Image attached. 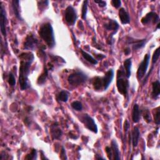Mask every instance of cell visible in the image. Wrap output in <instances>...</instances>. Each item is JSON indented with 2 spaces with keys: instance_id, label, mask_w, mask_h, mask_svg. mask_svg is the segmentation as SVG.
Masks as SVG:
<instances>
[{
  "instance_id": "obj_1",
  "label": "cell",
  "mask_w": 160,
  "mask_h": 160,
  "mask_svg": "<svg viewBox=\"0 0 160 160\" xmlns=\"http://www.w3.org/2000/svg\"><path fill=\"white\" fill-rule=\"evenodd\" d=\"M21 59L19 74V83L22 90H25L29 86L28 83V76L30 72V67L34 60V55L32 52H22L20 54Z\"/></svg>"
},
{
  "instance_id": "obj_2",
  "label": "cell",
  "mask_w": 160,
  "mask_h": 160,
  "mask_svg": "<svg viewBox=\"0 0 160 160\" xmlns=\"http://www.w3.org/2000/svg\"><path fill=\"white\" fill-rule=\"evenodd\" d=\"M39 36L46 42L49 48H53L56 44L53 28L49 22L42 24L38 31Z\"/></svg>"
},
{
  "instance_id": "obj_3",
  "label": "cell",
  "mask_w": 160,
  "mask_h": 160,
  "mask_svg": "<svg viewBox=\"0 0 160 160\" xmlns=\"http://www.w3.org/2000/svg\"><path fill=\"white\" fill-rule=\"evenodd\" d=\"M114 78V71L109 69L102 77H95L92 80V86L95 90L99 91L102 88L106 90Z\"/></svg>"
},
{
  "instance_id": "obj_4",
  "label": "cell",
  "mask_w": 160,
  "mask_h": 160,
  "mask_svg": "<svg viewBox=\"0 0 160 160\" xmlns=\"http://www.w3.org/2000/svg\"><path fill=\"white\" fill-rule=\"evenodd\" d=\"M122 66H120L117 72V81L116 86L118 92L126 96L128 94V90L129 88V81L125 74Z\"/></svg>"
},
{
  "instance_id": "obj_5",
  "label": "cell",
  "mask_w": 160,
  "mask_h": 160,
  "mask_svg": "<svg viewBox=\"0 0 160 160\" xmlns=\"http://www.w3.org/2000/svg\"><path fill=\"white\" fill-rule=\"evenodd\" d=\"M88 79V76L81 71H78L71 74L68 78L69 84L73 86H79L85 82Z\"/></svg>"
},
{
  "instance_id": "obj_6",
  "label": "cell",
  "mask_w": 160,
  "mask_h": 160,
  "mask_svg": "<svg viewBox=\"0 0 160 160\" xmlns=\"http://www.w3.org/2000/svg\"><path fill=\"white\" fill-rule=\"evenodd\" d=\"M149 60H150V54L149 53H147L145 54L142 62L139 64V66L137 71V78L139 80L141 79L145 75L149 65Z\"/></svg>"
},
{
  "instance_id": "obj_7",
  "label": "cell",
  "mask_w": 160,
  "mask_h": 160,
  "mask_svg": "<svg viewBox=\"0 0 160 160\" xmlns=\"http://www.w3.org/2000/svg\"><path fill=\"white\" fill-rule=\"evenodd\" d=\"M81 121L84 126L91 131L97 133L98 132V126L94 120L93 118H92L91 116H89L87 114H83L81 118Z\"/></svg>"
},
{
  "instance_id": "obj_8",
  "label": "cell",
  "mask_w": 160,
  "mask_h": 160,
  "mask_svg": "<svg viewBox=\"0 0 160 160\" xmlns=\"http://www.w3.org/2000/svg\"><path fill=\"white\" fill-rule=\"evenodd\" d=\"M64 14L66 22L70 26H73L77 19V14L75 9L71 6H68L65 10Z\"/></svg>"
},
{
  "instance_id": "obj_9",
  "label": "cell",
  "mask_w": 160,
  "mask_h": 160,
  "mask_svg": "<svg viewBox=\"0 0 160 160\" xmlns=\"http://www.w3.org/2000/svg\"><path fill=\"white\" fill-rule=\"evenodd\" d=\"M38 40L32 34H29L26 38L24 43V48L27 50H35L38 46Z\"/></svg>"
},
{
  "instance_id": "obj_10",
  "label": "cell",
  "mask_w": 160,
  "mask_h": 160,
  "mask_svg": "<svg viewBox=\"0 0 160 160\" xmlns=\"http://www.w3.org/2000/svg\"><path fill=\"white\" fill-rule=\"evenodd\" d=\"M146 42V39H137L131 37H128L126 38V43L132 46V48L134 51L139 50L142 48Z\"/></svg>"
},
{
  "instance_id": "obj_11",
  "label": "cell",
  "mask_w": 160,
  "mask_h": 160,
  "mask_svg": "<svg viewBox=\"0 0 160 160\" xmlns=\"http://www.w3.org/2000/svg\"><path fill=\"white\" fill-rule=\"evenodd\" d=\"M141 21L143 24H148L149 23L157 24L159 22V17L157 13L151 11L146 14V15L141 19Z\"/></svg>"
},
{
  "instance_id": "obj_12",
  "label": "cell",
  "mask_w": 160,
  "mask_h": 160,
  "mask_svg": "<svg viewBox=\"0 0 160 160\" xmlns=\"http://www.w3.org/2000/svg\"><path fill=\"white\" fill-rule=\"evenodd\" d=\"M6 11L3 7V5L1 2V10H0V28H1V34L4 37H6Z\"/></svg>"
},
{
  "instance_id": "obj_13",
  "label": "cell",
  "mask_w": 160,
  "mask_h": 160,
  "mask_svg": "<svg viewBox=\"0 0 160 160\" xmlns=\"http://www.w3.org/2000/svg\"><path fill=\"white\" fill-rule=\"evenodd\" d=\"M104 27L106 30L113 31L112 34H111V36L112 37L113 36V34H115L116 33V32L118 31V29L119 28V26L116 21L113 20V19H110L108 22L104 24Z\"/></svg>"
},
{
  "instance_id": "obj_14",
  "label": "cell",
  "mask_w": 160,
  "mask_h": 160,
  "mask_svg": "<svg viewBox=\"0 0 160 160\" xmlns=\"http://www.w3.org/2000/svg\"><path fill=\"white\" fill-rule=\"evenodd\" d=\"M119 18L122 24H126L130 22V17L128 12L123 8H121L119 10Z\"/></svg>"
},
{
  "instance_id": "obj_15",
  "label": "cell",
  "mask_w": 160,
  "mask_h": 160,
  "mask_svg": "<svg viewBox=\"0 0 160 160\" xmlns=\"http://www.w3.org/2000/svg\"><path fill=\"white\" fill-rule=\"evenodd\" d=\"M51 133L52 137L56 139H59L61 137L62 134L61 129L59 128L58 125L56 123H55L51 126Z\"/></svg>"
},
{
  "instance_id": "obj_16",
  "label": "cell",
  "mask_w": 160,
  "mask_h": 160,
  "mask_svg": "<svg viewBox=\"0 0 160 160\" xmlns=\"http://www.w3.org/2000/svg\"><path fill=\"white\" fill-rule=\"evenodd\" d=\"M140 136V132L138 127H134L133 130L131 133V140H132V146L134 148L136 147L138 142H139V139Z\"/></svg>"
},
{
  "instance_id": "obj_17",
  "label": "cell",
  "mask_w": 160,
  "mask_h": 160,
  "mask_svg": "<svg viewBox=\"0 0 160 160\" xmlns=\"http://www.w3.org/2000/svg\"><path fill=\"white\" fill-rule=\"evenodd\" d=\"M111 149L112 151V154H113V157L114 159L116 160H119L121 159V153L120 151L119 150V148H118V145L117 142L116 141V140L113 139L111 141Z\"/></svg>"
},
{
  "instance_id": "obj_18",
  "label": "cell",
  "mask_w": 160,
  "mask_h": 160,
  "mask_svg": "<svg viewBox=\"0 0 160 160\" xmlns=\"http://www.w3.org/2000/svg\"><path fill=\"white\" fill-rule=\"evenodd\" d=\"M160 94V82L158 80L152 83V93L151 96L153 98H157Z\"/></svg>"
},
{
  "instance_id": "obj_19",
  "label": "cell",
  "mask_w": 160,
  "mask_h": 160,
  "mask_svg": "<svg viewBox=\"0 0 160 160\" xmlns=\"http://www.w3.org/2000/svg\"><path fill=\"white\" fill-rule=\"evenodd\" d=\"M140 114L141 111L139 108L138 104H135L132 108V119L134 122L137 123L139 122L140 119Z\"/></svg>"
},
{
  "instance_id": "obj_20",
  "label": "cell",
  "mask_w": 160,
  "mask_h": 160,
  "mask_svg": "<svg viewBox=\"0 0 160 160\" xmlns=\"http://www.w3.org/2000/svg\"><path fill=\"white\" fill-rule=\"evenodd\" d=\"M19 1H12V8L14 14V16L16 18L19 19V21H22V18L20 14V11H19Z\"/></svg>"
},
{
  "instance_id": "obj_21",
  "label": "cell",
  "mask_w": 160,
  "mask_h": 160,
  "mask_svg": "<svg viewBox=\"0 0 160 160\" xmlns=\"http://www.w3.org/2000/svg\"><path fill=\"white\" fill-rule=\"evenodd\" d=\"M124 69L126 70V75L127 78H129L131 76V64H132V62H131V58H128L126 59L124 62Z\"/></svg>"
},
{
  "instance_id": "obj_22",
  "label": "cell",
  "mask_w": 160,
  "mask_h": 160,
  "mask_svg": "<svg viewBox=\"0 0 160 160\" xmlns=\"http://www.w3.org/2000/svg\"><path fill=\"white\" fill-rule=\"evenodd\" d=\"M81 54L82 56V57L88 62H89L90 63H91L92 64H96L98 63V61L94 59L92 56H91L89 54H88V52H86V51H83V50H81Z\"/></svg>"
},
{
  "instance_id": "obj_23",
  "label": "cell",
  "mask_w": 160,
  "mask_h": 160,
  "mask_svg": "<svg viewBox=\"0 0 160 160\" xmlns=\"http://www.w3.org/2000/svg\"><path fill=\"white\" fill-rule=\"evenodd\" d=\"M47 76H48V69L46 68H45L43 72L39 76L38 79V84H44L46 81Z\"/></svg>"
},
{
  "instance_id": "obj_24",
  "label": "cell",
  "mask_w": 160,
  "mask_h": 160,
  "mask_svg": "<svg viewBox=\"0 0 160 160\" xmlns=\"http://www.w3.org/2000/svg\"><path fill=\"white\" fill-rule=\"evenodd\" d=\"M58 99L62 102H66L68 99V94L65 91H61L58 95Z\"/></svg>"
},
{
  "instance_id": "obj_25",
  "label": "cell",
  "mask_w": 160,
  "mask_h": 160,
  "mask_svg": "<svg viewBox=\"0 0 160 160\" xmlns=\"http://www.w3.org/2000/svg\"><path fill=\"white\" fill-rule=\"evenodd\" d=\"M88 1H83V3H82L81 16L83 19H85L86 18V14L88 11Z\"/></svg>"
},
{
  "instance_id": "obj_26",
  "label": "cell",
  "mask_w": 160,
  "mask_h": 160,
  "mask_svg": "<svg viewBox=\"0 0 160 160\" xmlns=\"http://www.w3.org/2000/svg\"><path fill=\"white\" fill-rule=\"evenodd\" d=\"M142 116L144 121H146L148 123H150L151 122V118L148 109H144L142 111Z\"/></svg>"
},
{
  "instance_id": "obj_27",
  "label": "cell",
  "mask_w": 160,
  "mask_h": 160,
  "mask_svg": "<svg viewBox=\"0 0 160 160\" xmlns=\"http://www.w3.org/2000/svg\"><path fill=\"white\" fill-rule=\"evenodd\" d=\"M71 107L76 111H81L82 109V105L81 104V102L78 101H73L72 103H71Z\"/></svg>"
},
{
  "instance_id": "obj_28",
  "label": "cell",
  "mask_w": 160,
  "mask_h": 160,
  "mask_svg": "<svg viewBox=\"0 0 160 160\" xmlns=\"http://www.w3.org/2000/svg\"><path fill=\"white\" fill-rule=\"evenodd\" d=\"M159 54H160V48L158 47L154 52L152 57V63L155 64L157 61L158 60L159 58Z\"/></svg>"
},
{
  "instance_id": "obj_29",
  "label": "cell",
  "mask_w": 160,
  "mask_h": 160,
  "mask_svg": "<svg viewBox=\"0 0 160 160\" xmlns=\"http://www.w3.org/2000/svg\"><path fill=\"white\" fill-rule=\"evenodd\" d=\"M37 158V152L36 150L34 149H32L29 154L27 155V156L25 158L26 159H29V160H33L36 159Z\"/></svg>"
},
{
  "instance_id": "obj_30",
  "label": "cell",
  "mask_w": 160,
  "mask_h": 160,
  "mask_svg": "<svg viewBox=\"0 0 160 160\" xmlns=\"http://www.w3.org/2000/svg\"><path fill=\"white\" fill-rule=\"evenodd\" d=\"M154 122L157 125H159L160 124V110L159 107H158L156 109V112L154 115Z\"/></svg>"
},
{
  "instance_id": "obj_31",
  "label": "cell",
  "mask_w": 160,
  "mask_h": 160,
  "mask_svg": "<svg viewBox=\"0 0 160 160\" xmlns=\"http://www.w3.org/2000/svg\"><path fill=\"white\" fill-rule=\"evenodd\" d=\"M8 83L11 86H15L16 84V79H15V78L14 76V75L10 72L9 74V76H8Z\"/></svg>"
},
{
  "instance_id": "obj_32",
  "label": "cell",
  "mask_w": 160,
  "mask_h": 160,
  "mask_svg": "<svg viewBox=\"0 0 160 160\" xmlns=\"http://www.w3.org/2000/svg\"><path fill=\"white\" fill-rule=\"evenodd\" d=\"M38 7L39 9H44L46 7L48 6L49 1H40L38 2Z\"/></svg>"
},
{
  "instance_id": "obj_33",
  "label": "cell",
  "mask_w": 160,
  "mask_h": 160,
  "mask_svg": "<svg viewBox=\"0 0 160 160\" xmlns=\"http://www.w3.org/2000/svg\"><path fill=\"white\" fill-rule=\"evenodd\" d=\"M111 4L115 8H119L121 6V1L120 0H112L111 1Z\"/></svg>"
},
{
  "instance_id": "obj_34",
  "label": "cell",
  "mask_w": 160,
  "mask_h": 160,
  "mask_svg": "<svg viewBox=\"0 0 160 160\" xmlns=\"http://www.w3.org/2000/svg\"><path fill=\"white\" fill-rule=\"evenodd\" d=\"M106 152L108 154V158L109 159H111L112 158V156H113V154H112V149H111V148L109 147V146H107L106 148Z\"/></svg>"
},
{
  "instance_id": "obj_35",
  "label": "cell",
  "mask_w": 160,
  "mask_h": 160,
  "mask_svg": "<svg viewBox=\"0 0 160 160\" xmlns=\"http://www.w3.org/2000/svg\"><path fill=\"white\" fill-rule=\"evenodd\" d=\"M94 2L97 4H98L99 6L101 7V8H104V7H106V1H96V0H94Z\"/></svg>"
},
{
  "instance_id": "obj_36",
  "label": "cell",
  "mask_w": 160,
  "mask_h": 160,
  "mask_svg": "<svg viewBox=\"0 0 160 160\" xmlns=\"http://www.w3.org/2000/svg\"><path fill=\"white\" fill-rule=\"evenodd\" d=\"M124 131L126 132H127L128 131L129 128V123L128 120H126V121L124 122Z\"/></svg>"
},
{
  "instance_id": "obj_37",
  "label": "cell",
  "mask_w": 160,
  "mask_h": 160,
  "mask_svg": "<svg viewBox=\"0 0 160 160\" xmlns=\"http://www.w3.org/2000/svg\"><path fill=\"white\" fill-rule=\"evenodd\" d=\"M61 158L62 159V156H64V159H67L66 156V152H65V150H64V148L62 147V149H61Z\"/></svg>"
},
{
  "instance_id": "obj_38",
  "label": "cell",
  "mask_w": 160,
  "mask_h": 160,
  "mask_svg": "<svg viewBox=\"0 0 160 160\" xmlns=\"http://www.w3.org/2000/svg\"><path fill=\"white\" fill-rule=\"evenodd\" d=\"M124 54H125L126 55H128L129 54H130V52H131V49H130V48L127 47L126 48H125L124 50Z\"/></svg>"
},
{
  "instance_id": "obj_39",
  "label": "cell",
  "mask_w": 160,
  "mask_h": 160,
  "mask_svg": "<svg viewBox=\"0 0 160 160\" xmlns=\"http://www.w3.org/2000/svg\"><path fill=\"white\" fill-rule=\"evenodd\" d=\"M159 25H160L159 23H158V26H157V29H159Z\"/></svg>"
}]
</instances>
